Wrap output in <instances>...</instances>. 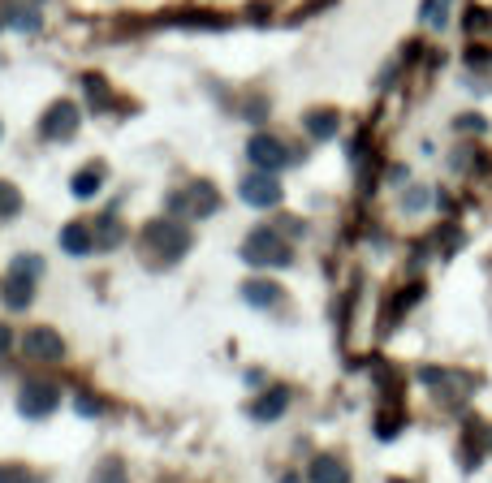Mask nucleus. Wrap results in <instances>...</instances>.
Returning <instances> with one entry per match:
<instances>
[{
	"mask_svg": "<svg viewBox=\"0 0 492 483\" xmlns=\"http://www.w3.org/2000/svg\"><path fill=\"white\" fill-rule=\"evenodd\" d=\"M143 242H147V251H160V259H164V264H178L181 255L190 251V233H186V225H181V220H173V216L152 220V225H147V233H143Z\"/></svg>",
	"mask_w": 492,
	"mask_h": 483,
	"instance_id": "f257e3e1",
	"label": "nucleus"
},
{
	"mask_svg": "<svg viewBox=\"0 0 492 483\" xmlns=\"http://www.w3.org/2000/svg\"><path fill=\"white\" fill-rule=\"evenodd\" d=\"M242 259L255 264V268H290V264H294V251H290L273 229H255L246 237V246H242Z\"/></svg>",
	"mask_w": 492,
	"mask_h": 483,
	"instance_id": "f03ea898",
	"label": "nucleus"
},
{
	"mask_svg": "<svg viewBox=\"0 0 492 483\" xmlns=\"http://www.w3.org/2000/svg\"><path fill=\"white\" fill-rule=\"evenodd\" d=\"M57 402H60V388L48 385V380L22 385V393H18V410L26 414V419H48V414L57 410Z\"/></svg>",
	"mask_w": 492,
	"mask_h": 483,
	"instance_id": "7ed1b4c3",
	"label": "nucleus"
},
{
	"mask_svg": "<svg viewBox=\"0 0 492 483\" xmlns=\"http://www.w3.org/2000/svg\"><path fill=\"white\" fill-rule=\"evenodd\" d=\"M237 194L251 203V208H259V212H268V208H276L281 203V181H276V173H251L242 186H237Z\"/></svg>",
	"mask_w": 492,
	"mask_h": 483,
	"instance_id": "20e7f679",
	"label": "nucleus"
},
{
	"mask_svg": "<svg viewBox=\"0 0 492 483\" xmlns=\"http://www.w3.org/2000/svg\"><path fill=\"white\" fill-rule=\"evenodd\" d=\"M246 155H251V164L264 169V173H281L285 164H290V152H285V143H276L273 135H255L246 143Z\"/></svg>",
	"mask_w": 492,
	"mask_h": 483,
	"instance_id": "39448f33",
	"label": "nucleus"
},
{
	"mask_svg": "<svg viewBox=\"0 0 492 483\" xmlns=\"http://www.w3.org/2000/svg\"><path fill=\"white\" fill-rule=\"evenodd\" d=\"M22 349H26V358H35V363H57V358H65V341H60V332H52V329H31L22 337Z\"/></svg>",
	"mask_w": 492,
	"mask_h": 483,
	"instance_id": "423d86ee",
	"label": "nucleus"
},
{
	"mask_svg": "<svg viewBox=\"0 0 492 483\" xmlns=\"http://www.w3.org/2000/svg\"><path fill=\"white\" fill-rule=\"evenodd\" d=\"M488 453H492V423L467 419L462 423V458H467V466H479Z\"/></svg>",
	"mask_w": 492,
	"mask_h": 483,
	"instance_id": "0eeeda50",
	"label": "nucleus"
},
{
	"mask_svg": "<svg viewBox=\"0 0 492 483\" xmlns=\"http://www.w3.org/2000/svg\"><path fill=\"white\" fill-rule=\"evenodd\" d=\"M43 138H74L79 135V108L70 104V99H60V104H52L48 113H43V125H40Z\"/></svg>",
	"mask_w": 492,
	"mask_h": 483,
	"instance_id": "6e6552de",
	"label": "nucleus"
},
{
	"mask_svg": "<svg viewBox=\"0 0 492 483\" xmlns=\"http://www.w3.org/2000/svg\"><path fill=\"white\" fill-rule=\"evenodd\" d=\"M186 208H190V216H217L220 212V194L212 190V181H195L190 190H186Z\"/></svg>",
	"mask_w": 492,
	"mask_h": 483,
	"instance_id": "1a4fd4ad",
	"label": "nucleus"
},
{
	"mask_svg": "<svg viewBox=\"0 0 492 483\" xmlns=\"http://www.w3.org/2000/svg\"><path fill=\"white\" fill-rule=\"evenodd\" d=\"M290 410V388H273V393H264L255 406H251V419H259V423H273V419H281Z\"/></svg>",
	"mask_w": 492,
	"mask_h": 483,
	"instance_id": "9d476101",
	"label": "nucleus"
},
{
	"mask_svg": "<svg viewBox=\"0 0 492 483\" xmlns=\"http://www.w3.org/2000/svg\"><path fill=\"white\" fill-rule=\"evenodd\" d=\"M31 302H35V281L14 272V276L5 281V307H9V311H26Z\"/></svg>",
	"mask_w": 492,
	"mask_h": 483,
	"instance_id": "9b49d317",
	"label": "nucleus"
},
{
	"mask_svg": "<svg viewBox=\"0 0 492 483\" xmlns=\"http://www.w3.org/2000/svg\"><path fill=\"white\" fill-rule=\"evenodd\" d=\"M307 479H311V483H350V470H346L341 458L324 453V458H315V462H311V475H307Z\"/></svg>",
	"mask_w": 492,
	"mask_h": 483,
	"instance_id": "f8f14e48",
	"label": "nucleus"
},
{
	"mask_svg": "<svg viewBox=\"0 0 492 483\" xmlns=\"http://www.w3.org/2000/svg\"><path fill=\"white\" fill-rule=\"evenodd\" d=\"M60 246H65L70 255H91V251H96V229H87V225L74 220V225H65V229H60Z\"/></svg>",
	"mask_w": 492,
	"mask_h": 483,
	"instance_id": "ddd939ff",
	"label": "nucleus"
},
{
	"mask_svg": "<svg viewBox=\"0 0 492 483\" xmlns=\"http://www.w3.org/2000/svg\"><path fill=\"white\" fill-rule=\"evenodd\" d=\"M302 125H307V135H311V138L329 143V138L337 135V113H333V108H315V113H307Z\"/></svg>",
	"mask_w": 492,
	"mask_h": 483,
	"instance_id": "4468645a",
	"label": "nucleus"
},
{
	"mask_svg": "<svg viewBox=\"0 0 492 483\" xmlns=\"http://www.w3.org/2000/svg\"><path fill=\"white\" fill-rule=\"evenodd\" d=\"M242 298H246L251 307H276V302H281V290H276L273 281H246V285H242Z\"/></svg>",
	"mask_w": 492,
	"mask_h": 483,
	"instance_id": "2eb2a0df",
	"label": "nucleus"
},
{
	"mask_svg": "<svg viewBox=\"0 0 492 483\" xmlns=\"http://www.w3.org/2000/svg\"><path fill=\"white\" fill-rule=\"evenodd\" d=\"M121 225H117V212H108V216H99V225H96V251H113V246H121Z\"/></svg>",
	"mask_w": 492,
	"mask_h": 483,
	"instance_id": "dca6fc26",
	"label": "nucleus"
},
{
	"mask_svg": "<svg viewBox=\"0 0 492 483\" xmlns=\"http://www.w3.org/2000/svg\"><path fill=\"white\" fill-rule=\"evenodd\" d=\"M99 186H104V164H87L70 190H74V199H91V194H99Z\"/></svg>",
	"mask_w": 492,
	"mask_h": 483,
	"instance_id": "f3484780",
	"label": "nucleus"
},
{
	"mask_svg": "<svg viewBox=\"0 0 492 483\" xmlns=\"http://www.w3.org/2000/svg\"><path fill=\"white\" fill-rule=\"evenodd\" d=\"M91 483H125V462H121V458H104V462L91 470Z\"/></svg>",
	"mask_w": 492,
	"mask_h": 483,
	"instance_id": "a211bd4d",
	"label": "nucleus"
},
{
	"mask_svg": "<svg viewBox=\"0 0 492 483\" xmlns=\"http://www.w3.org/2000/svg\"><path fill=\"white\" fill-rule=\"evenodd\" d=\"M402 423H406V414H402V410H380V419H376V436H380V441H394L397 432H402Z\"/></svg>",
	"mask_w": 492,
	"mask_h": 483,
	"instance_id": "6ab92c4d",
	"label": "nucleus"
},
{
	"mask_svg": "<svg viewBox=\"0 0 492 483\" xmlns=\"http://www.w3.org/2000/svg\"><path fill=\"white\" fill-rule=\"evenodd\" d=\"M419 298H423V285H411V290H402V293L394 298V307L385 311V320H389V324H397V315H402L406 307H414Z\"/></svg>",
	"mask_w": 492,
	"mask_h": 483,
	"instance_id": "aec40b11",
	"label": "nucleus"
},
{
	"mask_svg": "<svg viewBox=\"0 0 492 483\" xmlns=\"http://www.w3.org/2000/svg\"><path fill=\"white\" fill-rule=\"evenodd\" d=\"M419 18L428 22V26H445V22H450V0H423Z\"/></svg>",
	"mask_w": 492,
	"mask_h": 483,
	"instance_id": "412c9836",
	"label": "nucleus"
},
{
	"mask_svg": "<svg viewBox=\"0 0 492 483\" xmlns=\"http://www.w3.org/2000/svg\"><path fill=\"white\" fill-rule=\"evenodd\" d=\"M18 212H22V194L9 181H0V220H14Z\"/></svg>",
	"mask_w": 492,
	"mask_h": 483,
	"instance_id": "4be33fe9",
	"label": "nucleus"
},
{
	"mask_svg": "<svg viewBox=\"0 0 492 483\" xmlns=\"http://www.w3.org/2000/svg\"><path fill=\"white\" fill-rule=\"evenodd\" d=\"M82 87H87V99H91V104H96V108H108V104H113V96H108V82H104V78H87V82H82Z\"/></svg>",
	"mask_w": 492,
	"mask_h": 483,
	"instance_id": "5701e85b",
	"label": "nucleus"
},
{
	"mask_svg": "<svg viewBox=\"0 0 492 483\" xmlns=\"http://www.w3.org/2000/svg\"><path fill=\"white\" fill-rule=\"evenodd\" d=\"M14 272H18V276H31V281H35V276L43 272V259H35V255H18V259H14Z\"/></svg>",
	"mask_w": 492,
	"mask_h": 483,
	"instance_id": "b1692460",
	"label": "nucleus"
},
{
	"mask_svg": "<svg viewBox=\"0 0 492 483\" xmlns=\"http://www.w3.org/2000/svg\"><path fill=\"white\" fill-rule=\"evenodd\" d=\"M0 483H40L26 466H0Z\"/></svg>",
	"mask_w": 492,
	"mask_h": 483,
	"instance_id": "393cba45",
	"label": "nucleus"
},
{
	"mask_svg": "<svg viewBox=\"0 0 492 483\" xmlns=\"http://www.w3.org/2000/svg\"><path fill=\"white\" fill-rule=\"evenodd\" d=\"M436 242L445 246V255H453L458 246H462V242H467V237H462V229H453V225H445V229L436 233Z\"/></svg>",
	"mask_w": 492,
	"mask_h": 483,
	"instance_id": "a878e982",
	"label": "nucleus"
},
{
	"mask_svg": "<svg viewBox=\"0 0 492 483\" xmlns=\"http://www.w3.org/2000/svg\"><path fill=\"white\" fill-rule=\"evenodd\" d=\"M453 125H458V130H467V135H484V130H488V121H484V116H458Z\"/></svg>",
	"mask_w": 492,
	"mask_h": 483,
	"instance_id": "bb28decb",
	"label": "nucleus"
},
{
	"mask_svg": "<svg viewBox=\"0 0 492 483\" xmlns=\"http://www.w3.org/2000/svg\"><path fill=\"white\" fill-rule=\"evenodd\" d=\"M9 18H14L18 31H35V26H40V14H9Z\"/></svg>",
	"mask_w": 492,
	"mask_h": 483,
	"instance_id": "cd10ccee",
	"label": "nucleus"
},
{
	"mask_svg": "<svg viewBox=\"0 0 492 483\" xmlns=\"http://www.w3.org/2000/svg\"><path fill=\"white\" fill-rule=\"evenodd\" d=\"M423 203H428V190H411V194H406V208H411V212H419Z\"/></svg>",
	"mask_w": 492,
	"mask_h": 483,
	"instance_id": "c85d7f7f",
	"label": "nucleus"
},
{
	"mask_svg": "<svg viewBox=\"0 0 492 483\" xmlns=\"http://www.w3.org/2000/svg\"><path fill=\"white\" fill-rule=\"evenodd\" d=\"M79 414H87V419H91V414H99V402H91V397H79Z\"/></svg>",
	"mask_w": 492,
	"mask_h": 483,
	"instance_id": "c756f323",
	"label": "nucleus"
},
{
	"mask_svg": "<svg viewBox=\"0 0 492 483\" xmlns=\"http://www.w3.org/2000/svg\"><path fill=\"white\" fill-rule=\"evenodd\" d=\"M9 346H14V332L0 324V354H9Z\"/></svg>",
	"mask_w": 492,
	"mask_h": 483,
	"instance_id": "7c9ffc66",
	"label": "nucleus"
},
{
	"mask_svg": "<svg viewBox=\"0 0 492 483\" xmlns=\"http://www.w3.org/2000/svg\"><path fill=\"white\" fill-rule=\"evenodd\" d=\"M281 483H298V479H294V475H285V479H281Z\"/></svg>",
	"mask_w": 492,
	"mask_h": 483,
	"instance_id": "2f4dec72",
	"label": "nucleus"
},
{
	"mask_svg": "<svg viewBox=\"0 0 492 483\" xmlns=\"http://www.w3.org/2000/svg\"><path fill=\"white\" fill-rule=\"evenodd\" d=\"M389 483H411V479H389Z\"/></svg>",
	"mask_w": 492,
	"mask_h": 483,
	"instance_id": "473e14b6",
	"label": "nucleus"
},
{
	"mask_svg": "<svg viewBox=\"0 0 492 483\" xmlns=\"http://www.w3.org/2000/svg\"><path fill=\"white\" fill-rule=\"evenodd\" d=\"M0 135H5V130H0Z\"/></svg>",
	"mask_w": 492,
	"mask_h": 483,
	"instance_id": "72a5a7b5",
	"label": "nucleus"
}]
</instances>
